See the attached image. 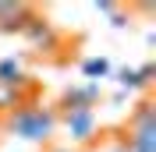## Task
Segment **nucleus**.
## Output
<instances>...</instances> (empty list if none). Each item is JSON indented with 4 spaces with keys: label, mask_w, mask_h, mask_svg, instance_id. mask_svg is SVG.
Masks as SVG:
<instances>
[{
    "label": "nucleus",
    "mask_w": 156,
    "mask_h": 152,
    "mask_svg": "<svg viewBox=\"0 0 156 152\" xmlns=\"http://www.w3.org/2000/svg\"><path fill=\"white\" fill-rule=\"evenodd\" d=\"M4 127H7V134H14L29 145H46L57 131V110L39 103V99H25L14 113L4 117Z\"/></svg>",
    "instance_id": "f257e3e1"
},
{
    "label": "nucleus",
    "mask_w": 156,
    "mask_h": 152,
    "mask_svg": "<svg viewBox=\"0 0 156 152\" xmlns=\"http://www.w3.org/2000/svg\"><path fill=\"white\" fill-rule=\"evenodd\" d=\"M124 149L128 152H156V103L138 99L124 127Z\"/></svg>",
    "instance_id": "f03ea898"
},
{
    "label": "nucleus",
    "mask_w": 156,
    "mask_h": 152,
    "mask_svg": "<svg viewBox=\"0 0 156 152\" xmlns=\"http://www.w3.org/2000/svg\"><path fill=\"white\" fill-rule=\"evenodd\" d=\"M21 39L29 43V50L32 53H57L60 50V43H64V36L57 32V25L53 21H46L43 14H32L29 21H25V29H21Z\"/></svg>",
    "instance_id": "7ed1b4c3"
},
{
    "label": "nucleus",
    "mask_w": 156,
    "mask_h": 152,
    "mask_svg": "<svg viewBox=\"0 0 156 152\" xmlns=\"http://www.w3.org/2000/svg\"><path fill=\"white\" fill-rule=\"evenodd\" d=\"M57 124H64L68 138H71V142H78V145L96 142V134H99V117H96V110H71V113H57Z\"/></svg>",
    "instance_id": "20e7f679"
},
{
    "label": "nucleus",
    "mask_w": 156,
    "mask_h": 152,
    "mask_svg": "<svg viewBox=\"0 0 156 152\" xmlns=\"http://www.w3.org/2000/svg\"><path fill=\"white\" fill-rule=\"evenodd\" d=\"M103 103V88L99 81H78V85H68L60 92V110L57 113H71V110H96Z\"/></svg>",
    "instance_id": "39448f33"
},
{
    "label": "nucleus",
    "mask_w": 156,
    "mask_h": 152,
    "mask_svg": "<svg viewBox=\"0 0 156 152\" xmlns=\"http://www.w3.org/2000/svg\"><path fill=\"white\" fill-rule=\"evenodd\" d=\"M117 81V92H146L153 85V74H156V64L146 60L142 67H121V71H110Z\"/></svg>",
    "instance_id": "423d86ee"
},
{
    "label": "nucleus",
    "mask_w": 156,
    "mask_h": 152,
    "mask_svg": "<svg viewBox=\"0 0 156 152\" xmlns=\"http://www.w3.org/2000/svg\"><path fill=\"white\" fill-rule=\"evenodd\" d=\"M36 14V7L32 4H21V0H0V32L4 36H21V29H25V21Z\"/></svg>",
    "instance_id": "0eeeda50"
},
{
    "label": "nucleus",
    "mask_w": 156,
    "mask_h": 152,
    "mask_svg": "<svg viewBox=\"0 0 156 152\" xmlns=\"http://www.w3.org/2000/svg\"><path fill=\"white\" fill-rule=\"evenodd\" d=\"M110 60L107 57H85L82 60V78L85 81H99V78H110Z\"/></svg>",
    "instance_id": "6e6552de"
},
{
    "label": "nucleus",
    "mask_w": 156,
    "mask_h": 152,
    "mask_svg": "<svg viewBox=\"0 0 156 152\" xmlns=\"http://www.w3.org/2000/svg\"><path fill=\"white\" fill-rule=\"evenodd\" d=\"M29 95L21 92V88H14V85H4L0 81V117H7V113H14L21 103H25Z\"/></svg>",
    "instance_id": "1a4fd4ad"
},
{
    "label": "nucleus",
    "mask_w": 156,
    "mask_h": 152,
    "mask_svg": "<svg viewBox=\"0 0 156 152\" xmlns=\"http://www.w3.org/2000/svg\"><path fill=\"white\" fill-rule=\"evenodd\" d=\"M128 25H131V18H128L124 11L117 7V11H114V14H110V29H117V32H121V29H128Z\"/></svg>",
    "instance_id": "9d476101"
},
{
    "label": "nucleus",
    "mask_w": 156,
    "mask_h": 152,
    "mask_svg": "<svg viewBox=\"0 0 156 152\" xmlns=\"http://www.w3.org/2000/svg\"><path fill=\"white\" fill-rule=\"evenodd\" d=\"M96 11H99V14H114V11H117V4H110V0H99V4H96Z\"/></svg>",
    "instance_id": "9b49d317"
},
{
    "label": "nucleus",
    "mask_w": 156,
    "mask_h": 152,
    "mask_svg": "<svg viewBox=\"0 0 156 152\" xmlns=\"http://www.w3.org/2000/svg\"><path fill=\"white\" fill-rule=\"evenodd\" d=\"M124 99H128V92H114V95H110V106H121Z\"/></svg>",
    "instance_id": "f8f14e48"
},
{
    "label": "nucleus",
    "mask_w": 156,
    "mask_h": 152,
    "mask_svg": "<svg viewBox=\"0 0 156 152\" xmlns=\"http://www.w3.org/2000/svg\"><path fill=\"white\" fill-rule=\"evenodd\" d=\"M50 152H68V149H50Z\"/></svg>",
    "instance_id": "ddd939ff"
}]
</instances>
